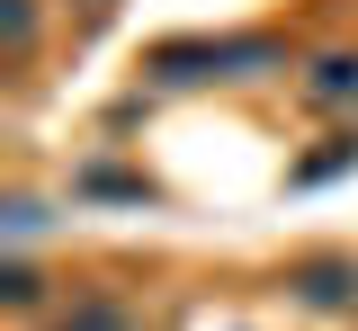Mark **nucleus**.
<instances>
[{
    "instance_id": "nucleus-4",
    "label": "nucleus",
    "mask_w": 358,
    "mask_h": 331,
    "mask_svg": "<svg viewBox=\"0 0 358 331\" xmlns=\"http://www.w3.org/2000/svg\"><path fill=\"white\" fill-rule=\"evenodd\" d=\"M36 36H45V0H0V63H36Z\"/></svg>"
},
{
    "instance_id": "nucleus-6",
    "label": "nucleus",
    "mask_w": 358,
    "mask_h": 331,
    "mask_svg": "<svg viewBox=\"0 0 358 331\" xmlns=\"http://www.w3.org/2000/svg\"><path fill=\"white\" fill-rule=\"evenodd\" d=\"M305 108H358V54H322L305 72Z\"/></svg>"
},
{
    "instance_id": "nucleus-7",
    "label": "nucleus",
    "mask_w": 358,
    "mask_h": 331,
    "mask_svg": "<svg viewBox=\"0 0 358 331\" xmlns=\"http://www.w3.org/2000/svg\"><path fill=\"white\" fill-rule=\"evenodd\" d=\"M54 331H134V314L117 304V295H99V286H90V295H72V304L54 314Z\"/></svg>"
},
{
    "instance_id": "nucleus-3",
    "label": "nucleus",
    "mask_w": 358,
    "mask_h": 331,
    "mask_svg": "<svg viewBox=\"0 0 358 331\" xmlns=\"http://www.w3.org/2000/svg\"><path fill=\"white\" fill-rule=\"evenodd\" d=\"M72 197H99V206H162V189L143 170H117V161H81L72 170Z\"/></svg>"
},
{
    "instance_id": "nucleus-1",
    "label": "nucleus",
    "mask_w": 358,
    "mask_h": 331,
    "mask_svg": "<svg viewBox=\"0 0 358 331\" xmlns=\"http://www.w3.org/2000/svg\"><path fill=\"white\" fill-rule=\"evenodd\" d=\"M287 304H305V314H358V260L350 251H305V260H287Z\"/></svg>"
},
{
    "instance_id": "nucleus-9",
    "label": "nucleus",
    "mask_w": 358,
    "mask_h": 331,
    "mask_svg": "<svg viewBox=\"0 0 358 331\" xmlns=\"http://www.w3.org/2000/svg\"><path fill=\"white\" fill-rule=\"evenodd\" d=\"M0 233H9V251H27V242L45 233V206H36V197H27V189H18V197H9V206H0Z\"/></svg>"
},
{
    "instance_id": "nucleus-8",
    "label": "nucleus",
    "mask_w": 358,
    "mask_h": 331,
    "mask_svg": "<svg viewBox=\"0 0 358 331\" xmlns=\"http://www.w3.org/2000/svg\"><path fill=\"white\" fill-rule=\"evenodd\" d=\"M350 161H358V135H331L313 161H296V189H322V179H341Z\"/></svg>"
},
{
    "instance_id": "nucleus-2",
    "label": "nucleus",
    "mask_w": 358,
    "mask_h": 331,
    "mask_svg": "<svg viewBox=\"0 0 358 331\" xmlns=\"http://www.w3.org/2000/svg\"><path fill=\"white\" fill-rule=\"evenodd\" d=\"M143 72L171 81V90H188V81H224V36H171V45L143 54Z\"/></svg>"
},
{
    "instance_id": "nucleus-5",
    "label": "nucleus",
    "mask_w": 358,
    "mask_h": 331,
    "mask_svg": "<svg viewBox=\"0 0 358 331\" xmlns=\"http://www.w3.org/2000/svg\"><path fill=\"white\" fill-rule=\"evenodd\" d=\"M0 304H9V314H45V304H54V278H45L27 251L0 260Z\"/></svg>"
}]
</instances>
